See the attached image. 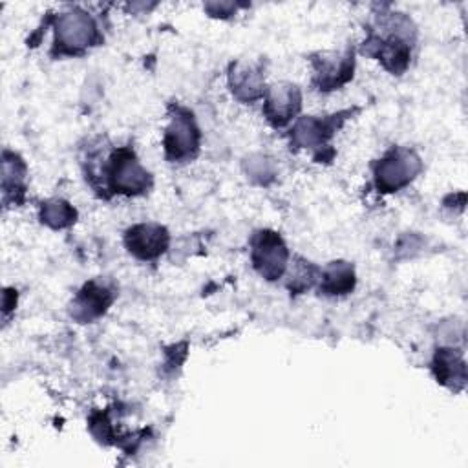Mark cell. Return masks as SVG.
Segmentation results:
<instances>
[{
    "mask_svg": "<svg viewBox=\"0 0 468 468\" xmlns=\"http://www.w3.org/2000/svg\"><path fill=\"white\" fill-rule=\"evenodd\" d=\"M415 26L402 13H380L375 26L367 29L364 53L377 58L391 75H402L411 60Z\"/></svg>",
    "mask_w": 468,
    "mask_h": 468,
    "instance_id": "6da1fadb",
    "label": "cell"
},
{
    "mask_svg": "<svg viewBox=\"0 0 468 468\" xmlns=\"http://www.w3.org/2000/svg\"><path fill=\"white\" fill-rule=\"evenodd\" d=\"M86 179L104 197V190L108 196H141L152 186V174L139 163L132 146L115 148L102 165L86 170Z\"/></svg>",
    "mask_w": 468,
    "mask_h": 468,
    "instance_id": "7a4b0ae2",
    "label": "cell"
},
{
    "mask_svg": "<svg viewBox=\"0 0 468 468\" xmlns=\"http://www.w3.org/2000/svg\"><path fill=\"white\" fill-rule=\"evenodd\" d=\"M55 40L51 55L55 57H77L84 55L91 46L102 42V35L93 20V16L80 9L69 7L53 18Z\"/></svg>",
    "mask_w": 468,
    "mask_h": 468,
    "instance_id": "3957f363",
    "label": "cell"
},
{
    "mask_svg": "<svg viewBox=\"0 0 468 468\" xmlns=\"http://www.w3.org/2000/svg\"><path fill=\"white\" fill-rule=\"evenodd\" d=\"M358 108H347L331 115L316 117V115H303L298 117L289 139H291V148H309L314 152V159L318 163L325 161V150H329V141L336 133V130L342 128V124L356 113ZM333 152V150H329Z\"/></svg>",
    "mask_w": 468,
    "mask_h": 468,
    "instance_id": "277c9868",
    "label": "cell"
},
{
    "mask_svg": "<svg viewBox=\"0 0 468 468\" xmlns=\"http://www.w3.org/2000/svg\"><path fill=\"white\" fill-rule=\"evenodd\" d=\"M199 143H201V132L194 113L181 104H172L170 121L163 135V148H165L166 161L170 163L192 161L199 152Z\"/></svg>",
    "mask_w": 468,
    "mask_h": 468,
    "instance_id": "5b68a950",
    "label": "cell"
},
{
    "mask_svg": "<svg viewBox=\"0 0 468 468\" xmlns=\"http://www.w3.org/2000/svg\"><path fill=\"white\" fill-rule=\"evenodd\" d=\"M422 170L419 154L406 146H391L378 161L373 163L375 186L382 194L397 192L408 186Z\"/></svg>",
    "mask_w": 468,
    "mask_h": 468,
    "instance_id": "8992f818",
    "label": "cell"
},
{
    "mask_svg": "<svg viewBox=\"0 0 468 468\" xmlns=\"http://www.w3.org/2000/svg\"><path fill=\"white\" fill-rule=\"evenodd\" d=\"M313 68V88L322 93L340 90L353 79L355 73V49L346 46L344 49H325L309 55Z\"/></svg>",
    "mask_w": 468,
    "mask_h": 468,
    "instance_id": "52a82bcc",
    "label": "cell"
},
{
    "mask_svg": "<svg viewBox=\"0 0 468 468\" xmlns=\"http://www.w3.org/2000/svg\"><path fill=\"white\" fill-rule=\"evenodd\" d=\"M250 261L256 272L267 282L282 278L289 263V249L283 238L269 229L256 230L250 238Z\"/></svg>",
    "mask_w": 468,
    "mask_h": 468,
    "instance_id": "ba28073f",
    "label": "cell"
},
{
    "mask_svg": "<svg viewBox=\"0 0 468 468\" xmlns=\"http://www.w3.org/2000/svg\"><path fill=\"white\" fill-rule=\"evenodd\" d=\"M302 108V91L292 82H276L265 90L263 115L274 128L287 126Z\"/></svg>",
    "mask_w": 468,
    "mask_h": 468,
    "instance_id": "9c48e42d",
    "label": "cell"
},
{
    "mask_svg": "<svg viewBox=\"0 0 468 468\" xmlns=\"http://www.w3.org/2000/svg\"><path fill=\"white\" fill-rule=\"evenodd\" d=\"M229 88L239 102H256L265 95V68L261 60H234L229 66Z\"/></svg>",
    "mask_w": 468,
    "mask_h": 468,
    "instance_id": "30bf717a",
    "label": "cell"
},
{
    "mask_svg": "<svg viewBox=\"0 0 468 468\" xmlns=\"http://www.w3.org/2000/svg\"><path fill=\"white\" fill-rule=\"evenodd\" d=\"M113 300H115V289L110 283L102 280H90L75 294L69 305V314L80 324L93 322L95 318L102 316L108 311Z\"/></svg>",
    "mask_w": 468,
    "mask_h": 468,
    "instance_id": "8fae6325",
    "label": "cell"
},
{
    "mask_svg": "<svg viewBox=\"0 0 468 468\" xmlns=\"http://www.w3.org/2000/svg\"><path fill=\"white\" fill-rule=\"evenodd\" d=\"M170 243L168 230L159 223H137L124 232V247L137 260H157Z\"/></svg>",
    "mask_w": 468,
    "mask_h": 468,
    "instance_id": "7c38bea8",
    "label": "cell"
},
{
    "mask_svg": "<svg viewBox=\"0 0 468 468\" xmlns=\"http://www.w3.org/2000/svg\"><path fill=\"white\" fill-rule=\"evenodd\" d=\"M431 371L439 384L453 391H461L466 384V364L459 349L439 347L431 360Z\"/></svg>",
    "mask_w": 468,
    "mask_h": 468,
    "instance_id": "4fadbf2b",
    "label": "cell"
},
{
    "mask_svg": "<svg viewBox=\"0 0 468 468\" xmlns=\"http://www.w3.org/2000/svg\"><path fill=\"white\" fill-rule=\"evenodd\" d=\"M27 166L22 157L11 150L2 154V196L4 203H22L26 192Z\"/></svg>",
    "mask_w": 468,
    "mask_h": 468,
    "instance_id": "5bb4252c",
    "label": "cell"
},
{
    "mask_svg": "<svg viewBox=\"0 0 468 468\" xmlns=\"http://www.w3.org/2000/svg\"><path fill=\"white\" fill-rule=\"evenodd\" d=\"M320 292L325 296H342L355 289V267L349 261L336 260L320 269Z\"/></svg>",
    "mask_w": 468,
    "mask_h": 468,
    "instance_id": "9a60e30c",
    "label": "cell"
},
{
    "mask_svg": "<svg viewBox=\"0 0 468 468\" xmlns=\"http://www.w3.org/2000/svg\"><path fill=\"white\" fill-rule=\"evenodd\" d=\"M38 218L46 227L58 230V229H66V227L75 223L77 210L68 201L53 197V199H48V201L40 203Z\"/></svg>",
    "mask_w": 468,
    "mask_h": 468,
    "instance_id": "2e32d148",
    "label": "cell"
},
{
    "mask_svg": "<svg viewBox=\"0 0 468 468\" xmlns=\"http://www.w3.org/2000/svg\"><path fill=\"white\" fill-rule=\"evenodd\" d=\"M294 267L291 271V278H289V291L294 294H300L302 291L309 289L314 280L320 276V269L314 267L311 261L303 260V258H294Z\"/></svg>",
    "mask_w": 468,
    "mask_h": 468,
    "instance_id": "e0dca14e",
    "label": "cell"
}]
</instances>
